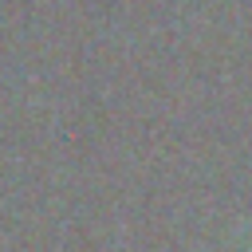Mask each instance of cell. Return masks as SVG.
<instances>
[{"instance_id":"obj_1","label":"cell","mask_w":252,"mask_h":252,"mask_svg":"<svg viewBox=\"0 0 252 252\" xmlns=\"http://www.w3.org/2000/svg\"><path fill=\"white\" fill-rule=\"evenodd\" d=\"M244 252H252V244H248V248H244Z\"/></svg>"}]
</instances>
